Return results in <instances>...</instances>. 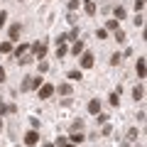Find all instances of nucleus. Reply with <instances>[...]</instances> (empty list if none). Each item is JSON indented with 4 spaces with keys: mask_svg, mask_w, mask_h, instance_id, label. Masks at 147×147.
<instances>
[{
    "mask_svg": "<svg viewBox=\"0 0 147 147\" xmlns=\"http://www.w3.org/2000/svg\"><path fill=\"white\" fill-rule=\"evenodd\" d=\"M39 86H42V79H39V76H27V79L20 84V91H22V93H27V91L39 88Z\"/></svg>",
    "mask_w": 147,
    "mask_h": 147,
    "instance_id": "f257e3e1",
    "label": "nucleus"
},
{
    "mask_svg": "<svg viewBox=\"0 0 147 147\" xmlns=\"http://www.w3.org/2000/svg\"><path fill=\"white\" fill-rule=\"evenodd\" d=\"M32 54H34L37 59H44V54H47V42H34L32 44Z\"/></svg>",
    "mask_w": 147,
    "mask_h": 147,
    "instance_id": "f03ea898",
    "label": "nucleus"
},
{
    "mask_svg": "<svg viewBox=\"0 0 147 147\" xmlns=\"http://www.w3.org/2000/svg\"><path fill=\"white\" fill-rule=\"evenodd\" d=\"M37 142H39V132H37V130L25 132V145H27V147H34Z\"/></svg>",
    "mask_w": 147,
    "mask_h": 147,
    "instance_id": "7ed1b4c3",
    "label": "nucleus"
},
{
    "mask_svg": "<svg viewBox=\"0 0 147 147\" xmlns=\"http://www.w3.org/2000/svg\"><path fill=\"white\" fill-rule=\"evenodd\" d=\"M37 91H39V98L44 100V98H52V93H54V86H52V84H42Z\"/></svg>",
    "mask_w": 147,
    "mask_h": 147,
    "instance_id": "20e7f679",
    "label": "nucleus"
},
{
    "mask_svg": "<svg viewBox=\"0 0 147 147\" xmlns=\"http://www.w3.org/2000/svg\"><path fill=\"white\" fill-rule=\"evenodd\" d=\"M135 71H137V76H140V79H145V74H147V64H145V57H137Z\"/></svg>",
    "mask_w": 147,
    "mask_h": 147,
    "instance_id": "39448f33",
    "label": "nucleus"
},
{
    "mask_svg": "<svg viewBox=\"0 0 147 147\" xmlns=\"http://www.w3.org/2000/svg\"><path fill=\"white\" fill-rule=\"evenodd\" d=\"M81 66H84V69L93 66V54H91V52H81Z\"/></svg>",
    "mask_w": 147,
    "mask_h": 147,
    "instance_id": "423d86ee",
    "label": "nucleus"
},
{
    "mask_svg": "<svg viewBox=\"0 0 147 147\" xmlns=\"http://www.w3.org/2000/svg\"><path fill=\"white\" fill-rule=\"evenodd\" d=\"M88 113H91V115H98V113H100V100L98 98H91L88 100Z\"/></svg>",
    "mask_w": 147,
    "mask_h": 147,
    "instance_id": "0eeeda50",
    "label": "nucleus"
},
{
    "mask_svg": "<svg viewBox=\"0 0 147 147\" xmlns=\"http://www.w3.org/2000/svg\"><path fill=\"white\" fill-rule=\"evenodd\" d=\"M20 32H22V25H20V22H15V25L10 27V42H17V37H20Z\"/></svg>",
    "mask_w": 147,
    "mask_h": 147,
    "instance_id": "6e6552de",
    "label": "nucleus"
},
{
    "mask_svg": "<svg viewBox=\"0 0 147 147\" xmlns=\"http://www.w3.org/2000/svg\"><path fill=\"white\" fill-rule=\"evenodd\" d=\"M69 140H71V142H74V145H81V142H84V140H86V137H84V135H81V132H76V130H74V132H71V135H69Z\"/></svg>",
    "mask_w": 147,
    "mask_h": 147,
    "instance_id": "1a4fd4ad",
    "label": "nucleus"
},
{
    "mask_svg": "<svg viewBox=\"0 0 147 147\" xmlns=\"http://www.w3.org/2000/svg\"><path fill=\"white\" fill-rule=\"evenodd\" d=\"M84 10L88 12V15H96V0H86V3H84Z\"/></svg>",
    "mask_w": 147,
    "mask_h": 147,
    "instance_id": "9d476101",
    "label": "nucleus"
},
{
    "mask_svg": "<svg viewBox=\"0 0 147 147\" xmlns=\"http://www.w3.org/2000/svg\"><path fill=\"white\" fill-rule=\"evenodd\" d=\"M27 49H30V44H20L17 49H12V54H15V59H20L22 54H27Z\"/></svg>",
    "mask_w": 147,
    "mask_h": 147,
    "instance_id": "9b49d317",
    "label": "nucleus"
},
{
    "mask_svg": "<svg viewBox=\"0 0 147 147\" xmlns=\"http://www.w3.org/2000/svg\"><path fill=\"white\" fill-rule=\"evenodd\" d=\"M54 91H59L61 96H71V84H61V86H57Z\"/></svg>",
    "mask_w": 147,
    "mask_h": 147,
    "instance_id": "f8f14e48",
    "label": "nucleus"
},
{
    "mask_svg": "<svg viewBox=\"0 0 147 147\" xmlns=\"http://www.w3.org/2000/svg\"><path fill=\"white\" fill-rule=\"evenodd\" d=\"M142 96H145V88H142V86H135V88H132V98L142 100Z\"/></svg>",
    "mask_w": 147,
    "mask_h": 147,
    "instance_id": "ddd939ff",
    "label": "nucleus"
},
{
    "mask_svg": "<svg viewBox=\"0 0 147 147\" xmlns=\"http://www.w3.org/2000/svg\"><path fill=\"white\" fill-rule=\"evenodd\" d=\"M81 52H84V42H81V39H79V42H76V44H74V47H71V54H74V57H79Z\"/></svg>",
    "mask_w": 147,
    "mask_h": 147,
    "instance_id": "4468645a",
    "label": "nucleus"
},
{
    "mask_svg": "<svg viewBox=\"0 0 147 147\" xmlns=\"http://www.w3.org/2000/svg\"><path fill=\"white\" fill-rule=\"evenodd\" d=\"M137 137H140L137 127H130V130H127V140H130V142H137Z\"/></svg>",
    "mask_w": 147,
    "mask_h": 147,
    "instance_id": "2eb2a0df",
    "label": "nucleus"
},
{
    "mask_svg": "<svg viewBox=\"0 0 147 147\" xmlns=\"http://www.w3.org/2000/svg\"><path fill=\"white\" fill-rule=\"evenodd\" d=\"M113 32H115V42H118V44H123V42H125V32H123L120 27H118V30H113Z\"/></svg>",
    "mask_w": 147,
    "mask_h": 147,
    "instance_id": "dca6fc26",
    "label": "nucleus"
},
{
    "mask_svg": "<svg viewBox=\"0 0 147 147\" xmlns=\"http://www.w3.org/2000/svg\"><path fill=\"white\" fill-rule=\"evenodd\" d=\"M113 12H115V20H118V22H120V20H125V7H120V5H118Z\"/></svg>",
    "mask_w": 147,
    "mask_h": 147,
    "instance_id": "f3484780",
    "label": "nucleus"
},
{
    "mask_svg": "<svg viewBox=\"0 0 147 147\" xmlns=\"http://www.w3.org/2000/svg\"><path fill=\"white\" fill-rule=\"evenodd\" d=\"M66 44H57V59H61V57H66Z\"/></svg>",
    "mask_w": 147,
    "mask_h": 147,
    "instance_id": "a211bd4d",
    "label": "nucleus"
},
{
    "mask_svg": "<svg viewBox=\"0 0 147 147\" xmlns=\"http://www.w3.org/2000/svg\"><path fill=\"white\" fill-rule=\"evenodd\" d=\"M12 52V42H3L0 44V54H10Z\"/></svg>",
    "mask_w": 147,
    "mask_h": 147,
    "instance_id": "6ab92c4d",
    "label": "nucleus"
},
{
    "mask_svg": "<svg viewBox=\"0 0 147 147\" xmlns=\"http://www.w3.org/2000/svg\"><path fill=\"white\" fill-rule=\"evenodd\" d=\"M120 61H123V54H120V52H115L113 57H110V64H113V66H118Z\"/></svg>",
    "mask_w": 147,
    "mask_h": 147,
    "instance_id": "aec40b11",
    "label": "nucleus"
},
{
    "mask_svg": "<svg viewBox=\"0 0 147 147\" xmlns=\"http://www.w3.org/2000/svg\"><path fill=\"white\" fill-rule=\"evenodd\" d=\"M69 79H71V81H81V79H84V74H81V71H69Z\"/></svg>",
    "mask_w": 147,
    "mask_h": 147,
    "instance_id": "412c9836",
    "label": "nucleus"
},
{
    "mask_svg": "<svg viewBox=\"0 0 147 147\" xmlns=\"http://www.w3.org/2000/svg\"><path fill=\"white\" fill-rule=\"evenodd\" d=\"M32 59H34V57H32V54H22V57H20V59H17V61H20V64H22V66H25V64H30V61H32Z\"/></svg>",
    "mask_w": 147,
    "mask_h": 147,
    "instance_id": "4be33fe9",
    "label": "nucleus"
},
{
    "mask_svg": "<svg viewBox=\"0 0 147 147\" xmlns=\"http://www.w3.org/2000/svg\"><path fill=\"white\" fill-rule=\"evenodd\" d=\"M57 145H59V147H76L74 142H66V137H59V140H57Z\"/></svg>",
    "mask_w": 147,
    "mask_h": 147,
    "instance_id": "5701e85b",
    "label": "nucleus"
},
{
    "mask_svg": "<svg viewBox=\"0 0 147 147\" xmlns=\"http://www.w3.org/2000/svg\"><path fill=\"white\" fill-rule=\"evenodd\" d=\"M5 22H7V10H0V30L5 27Z\"/></svg>",
    "mask_w": 147,
    "mask_h": 147,
    "instance_id": "b1692460",
    "label": "nucleus"
},
{
    "mask_svg": "<svg viewBox=\"0 0 147 147\" xmlns=\"http://www.w3.org/2000/svg\"><path fill=\"white\" fill-rule=\"evenodd\" d=\"M96 37H98V39H105V37H108V30H105V27H100V30H96Z\"/></svg>",
    "mask_w": 147,
    "mask_h": 147,
    "instance_id": "393cba45",
    "label": "nucleus"
},
{
    "mask_svg": "<svg viewBox=\"0 0 147 147\" xmlns=\"http://www.w3.org/2000/svg\"><path fill=\"white\" fill-rule=\"evenodd\" d=\"M132 22H135V27H142V25H145V17H142L140 12H137V15H135V20H132Z\"/></svg>",
    "mask_w": 147,
    "mask_h": 147,
    "instance_id": "a878e982",
    "label": "nucleus"
},
{
    "mask_svg": "<svg viewBox=\"0 0 147 147\" xmlns=\"http://www.w3.org/2000/svg\"><path fill=\"white\" fill-rule=\"evenodd\" d=\"M105 30H118V20H108L105 22Z\"/></svg>",
    "mask_w": 147,
    "mask_h": 147,
    "instance_id": "bb28decb",
    "label": "nucleus"
},
{
    "mask_svg": "<svg viewBox=\"0 0 147 147\" xmlns=\"http://www.w3.org/2000/svg\"><path fill=\"white\" fill-rule=\"evenodd\" d=\"M66 37H69V39H79V27H74V30H71V32H69V34H66Z\"/></svg>",
    "mask_w": 147,
    "mask_h": 147,
    "instance_id": "cd10ccee",
    "label": "nucleus"
},
{
    "mask_svg": "<svg viewBox=\"0 0 147 147\" xmlns=\"http://www.w3.org/2000/svg\"><path fill=\"white\" fill-rule=\"evenodd\" d=\"M81 127H84V120H81V118H79V120H74V125H71V130H81Z\"/></svg>",
    "mask_w": 147,
    "mask_h": 147,
    "instance_id": "c85d7f7f",
    "label": "nucleus"
},
{
    "mask_svg": "<svg viewBox=\"0 0 147 147\" xmlns=\"http://www.w3.org/2000/svg\"><path fill=\"white\" fill-rule=\"evenodd\" d=\"M76 7H79V0H69V12H74Z\"/></svg>",
    "mask_w": 147,
    "mask_h": 147,
    "instance_id": "c756f323",
    "label": "nucleus"
},
{
    "mask_svg": "<svg viewBox=\"0 0 147 147\" xmlns=\"http://www.w3.org/2000/svg\"><path fill=\"white\" fill-rule=\"evenodd\" d=\"M145 7V0H135V12H140Z\"/></svg>",
    "mask_w": 147,
    "mask_h": 147,
    "instance_id": "7c9ffc66",
    "label": "nucleus"
},
{
    "mask_svg": "<svg viewBox=\"0 0 147 147\" xmlns=\"http://www.w3.org/2000/svg\"><path fill=\"white\" fill-rule=\"evenodd\" d=\"M66 22H69V25H76V15H74V12H69V17H66Z\"/></svg>",
    "mask_w": 147,
    "mask_h": 147,
    "instance_id": "2f4dec72",
    "label": "nucleus"
},
{
    "mask_svg": "<svg viewBox=\"0 0 147 147\" xmlns=\"http://www.w3.org/2000/svg\"><path fill=\"white\" fill-rule=\"evenodd\" d=\"M30 123H32V130H37V127H39V118H30Z\"/></svg>",
    "mask_w": 147,
    "mask_h": 147,
    "instance_id": "473e14b6",
    "label": "nucleus"
},
{
    "mask_svg": "<svg viewBox=\"0 0 147 147\" xmlns=\"http://www.w3.org/2000/svg\"><path fill=\"white\" fill-rule=\"evenodd\" d=\"M47 69H49V64H47V61H42V59H39V71L44 74V71H47Z\"/></svg>",
    "mask_w": 147,
    "mask_h": 147,
    "instance_id": "72a5a7b5",
    "label": "nucleus"
},
{
    "mask_svg": "<svg viewBox=\"0 0 147 147\" xmlns=\"http://www.w3.org/2000/svg\"><path fill=\"white\" fill-rule=\"evenodd\" d=\"M110 115H105V113H98V123H108Z\"/></svg>",
    "mask_w": 147,
    "mask_h": 147,
    "instance_id": "f704fd0d",
    "label": "nucleus"
},
{
    "mask_svg": "<svg viewBox=\"0 0 147 147\" xmlns=\"http://www.w3.org/2000/svg\"><path fill=\"white\" fill-rule=\"evenodd\" d=\"M3 81H5V69L0 66V84H3Z\"/></svg>",
    "mask_w": 147,
    "mask_h": 147,
    "instance_id": "c9c22d12",
    "label": "nucleus"
},
{
    "mask_svg": "<svg viewBox=\"0 0 147 147\" xmlns=\"http://www.w3.org/2000/svg\"><path fill=\"white\" fill-rule=\"evenodd\" d=\"M3 127H5V125H3V120H0V132H3Z\"/></svg>",
    "mask_w": 147,
    "mask_h": 147,
    "instance_id": "e433bc0d",
    "label": "nucleus"
},
{
    "mask_svg": "<svg viewBox=\"0 0 147 147\" xmlns=\"http://www.w3.org/2000/svg\"><path fill=\"white\" fill-rule=\"evenodd\" d=\"M44 147H57V145H49V142H47V145H44Z\"/></svg>",
    "mask_w": 147,
    "mask_h": 147,
    "instance_id": "4c0bfd02",
    "label": "nucleus"
}]
</instances>
